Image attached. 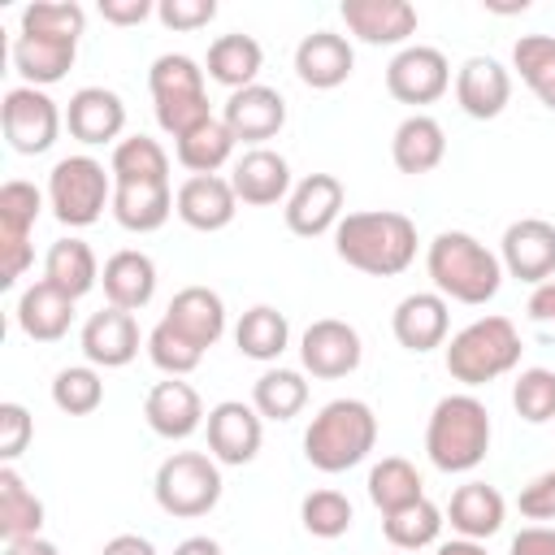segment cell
<instances>
[{"mask_svg": "<svg viewBox=\"0 0 555 555\" xmlns=\"http://www.w3.org/2000/svg\"><path fill=\"white\" fill-rule=\"evenodd\" d=\"M416 221L395 208L347 212L334 230V251L343 264L369 278H395L416 260Z\"/></svg>", "mask_w": 555, "mask_h": 555, "instance_id": "1", "label": "cell"}, {"mask_svg": "<svg viewBox=\"0 0 555 555\" xmlns=\"http://www.w3.org/2000/svg\"><path fill=\"white\" fill-rule=\"evenodd\" d=\"M425 269L429 282L442 299L481 308L499 295L503 286V260L499 251H490L481 238H473L468 230H442L429 238L425 247Z\"/></svg>", "mask_w": 555, "mask_h": 555, "instance_id": "2", "label": "cell"}, {"mask_svg": "<svg viewBox=\"0 0 555 555\" xmlns=\"http://www.w3.org/2000/svg\"><path fill=\"white\" fill-rule=\"evenodd\" d=\"M494 425L477 395H442L425 425V455L438 473H473L490 451Z\"/></svg>", "mask_w": 555, "mask_h": 555, "instance_id": "3", "label": "cell"}, {"mask_svg": "<svg viewBox=\"0 0 555 555\" xmlns=\"http://www.w3.org/2000/svg\"><path fill=\"white\" fill-rule=\"evenodd\" d=\"M377 447V416L364 399H330L304 429V460L317 473H347Z\"/></svg>", "mask_w": 555, "mask_h": 555, "instance_id": "4", "label": "cell"}, {"mask_svg": "<svg viewBox=\"0 0 555 555\" xmlns=\"http://www.w3.org/2000/svg\"><path fill=\"white\" fill-rule=\"evenodd\" d=\"M204 65L186 52H165L152 61L147 69V91H152V108H156V126L165 134H173V143L191 130H199L204 121H212V104H208V87H204Z\"/></svg>", "mask_w": 555, "mask_h": 555, "instance_id": "5", "label": "cell"}, {"mask_svg": "<svg viewBox=\"0 0 555 555\" xmlns=\"http://www.w3.org/2000/svg\"><path fill=\"white\" fill-rule=\"evenodd\" d=\"M520 330L507 317H477L447 343V373L464 386L499 382L520 364Z\"/></svg>", "mask_w": 555, "mask_h": 555, "instance_id": "6", "label": "cell"}, {"mask_svg": "<svg viewBox=\"0 0 555 555\" xmlns=\"http://www.w3.org/2000/svg\"><path fill=\"white\" fill-rule=\"evenodd\" d=\"M48 208L69 230L95 225L104 208H113V169H104L87 152L61 156L48 173Z\"/></svg>", "mask_w": 555, "mask_h": 555, "instance_id": "7", "label": "cell"}, {"mask_svg": "<svg viewBox=\"0 0 555 555\" xmlns=\"http://www.w3.org/2000/svg\"><path fill=\"white\" fill-rule=\"evenodd\" d=\"M152 494H156V507L173 520L208 516L221 503V464L204 451H173L160 460Z\"/></svg>", "mask_w": 555, "mask_h": 555, "instance_id": "8", "label": "cell"}, {"mask_svg": "<svg viewBox=\"0 0 555 555\" xmlns=\"http://www.w3.org/2000/svg\"><path fill=\"white\" fill-rule=\"evenodd\" d=\"M43 199L48 191H39L26 178H9L0 186V286H17V278L30 269L35 260L30 234L43 212Z\"/></svg>", "mask_w": 555, "mask_h": 555, "instance_id": "9", "label": "cell"}, {"mask_svg": "<svg viewBox=\"0 0 555 555\" xmlns=\"http://www.w3.org/2000/svg\"><path fill=\"white\" fill-rule=\"evenodd\" d=\"M0 126L17 156H39L56 143L65 126V108L43 87H9L0 104Z\"/></svg>", "mask_w": 555, "mask_h": 555, "instance_id": "10", "label": "cell"}, {"mask_svg": "<svg viewBox=\"0 0 555 555\" xmlns=\"http://www.w3.org/2000/svg\"><path fill=\"white\" fill-rule=\"evenodd\" d=\"M451 87V61L429 43H408L386 65V91L399 104H434Z\"/></svg>", "mask_w": 555, "mask_h": 555, "instance_id": "11", "label": "cell"}, {"mask_svg": "<svg viewBox=\"0 0 555 555\" xmlns=\"http://www.w3.org/2000/svg\"><path fill=\"white\" fill-rule=\"evenodd\" d=\"M364 360V343H360V330L338 321V317H321L304 330L299 338V364L304 373L321 377V382H334V377H347L356 373Z\"/></svg>", "mask_w": 555, "mask_h": 555, "instance_id": "12", "label": "cell"}, {"mask_svg": "<svg viewBox=\"0 0 555 555\" xmlns=\"http://www.w3.org/2000/svg\"><path fill=\"white\" fill-rule=\"evenodd\" d=\"M208 455L217 464H230V468H243L260 455V442H264V416L243 403V399H221L217 408H208Z\"/></svg>", "mask_w": 555, "mask_h": 555, "instance_id": "13", "label": "cell"}, {"mask_svg": "<svg viewBox=\"0 0 555 555\" xmlns=\"http://www.w3.org/2000/svg\"><path fill=\"white\" fill-rule=\"evenodd\" d=\"M347 204V191L334 173H308L291 186L286 195V230L299 234V238H321V234H334L338 221L347 217L343 212Z\"/></svg>", "mask_w": 555, "mask_h": 555, "instance_id": "14", "label": "cell"}, {"mask_svg": "<svg viewBox=\"0 0 555 555\" xmlns=\"http://www.w3.org/2000/svg\"><path fill=\"white\" fill-rule=\"evenodd\" d=\"M503 273L529 286H542L555 278V225L542 217H520L499 238Z\"/></svg>", "mask_w": 555, "mask_h": 555, "instance_id": "15", "label": "cell"}, {"mask_svg": "<svg viewBox=\"0 0 555 555\" xmlns=\"http://www.w3.org/2000/svg\"><path fill=\"white\" fill-rule=\"evenodd\" d=\"M221 121L230 126V134H234L238 143L264 147V139H273V134L286 126V100H282L278 87L251 82V87L225 95V104H221Z\"/></svg>", "mask_w": 555, "mask_h": 555, "instance_id": "16", "label": "cell"}, {"mask_svg": "<svg viewBox=\"0 0 555 555\" xmlns=\"http://www.w3.org/2000/svg\"><path fill=\"white\" fill-rule=\"evenodd\" d=\"M390 334L399 347L425 356L434 347H447V334H451V304L438 295V291H412L395 304L390 312Z\"/></svg>", "mask_w": 555, "mask_h": 555, "instance_id": "17", "label": "cell"}, {"mask_svg": "<svg viewBox=\"0 0 555 555\" xmlns=\"http://www.w3.org/2000/svg\"><path fill=\"white\" fill-rule=\"evenodd\" d=\"M338 13L347 22V30L373 48H399L421 26L416 4H408V0H343Z\"/></svg>", "mask_w": 555, "mask_h": 555, "instance_id": "18", "label": "cell"}, {"mask_svg": "<svg viewBox=\"0 0 555 555\" xmlns=\"http://www.w3.org/2000/svg\"><path fill=\"white\" fill-rule=\"evenodd\" d=\"M65 130L87 147H100V143L117 147L126 130V100L108 87H78L65 104Z\"/></svg>", "mask_w": 555, "mask_h": 555, "instance_id": "19", "label": "cell"}, {"mask_svg": "<svg viewBox=\"0 0 555 555\" xmlns=\"http://www.w3.org/2000/svg\"><path fill=\"white\" fill-rule=\"evenodd\" d=\"M173 212L182 217V225H191L199 234H217L234 221L238 195H234L230 178H221V173H191L173 195Z\"/></svg>", "mask_w": 555, "mask_h": 555, "instance_id": "20", "label": "cell"}, {"mask_svg": "<svg viewBox=\"0 0 555 555\" xmlns=\"http://www.w3.org/2000/svg\"><path fill=\"white\" fill-rule=\"evenodd\" d=\"M143 416H147V429H152L156 438H169V442L191 438V434L208 421L199 390H195L191 382H182V377L156 382V386L147 390V399H143Z\"/></svg>", "mask_w": 555, "mask_h": 555, "instance_id": "21", "label": "cell"}, {"mask_svg": "<svg viewBox=\"0 0 555 555\" xmlns=\"http://www.w3.org/2000/svg\"><path fill=\"white\" fill-rule=\"evenodd\" d=\"M78 343H82L87 364H95V369H126L139 356V343L143 338H139L134 312H121V308L108 304V308H100V312L87 317Z\"/></svg>", "mask_w": 555, "mask_h": 555, "instance_id": "22", "label": "cell"}, {"mask_svg": "<svg viewBox=\"0 0 555 555\" xmlns=\"http://www.w3.org/2000/svg\"><path fill=\"white\" fill-rule=\"evenodd\" d=\"M351 69H356V48H351V39L338 35V30H312V35H304L299 48H295V74H299V82L312 87V91H334V87H343V82L351 78Z\"/></svg>", "mask_w": 555, "mask_h": 555, "instance_id": "23", "label": "cell"}, {"mask_svg": "<svg viewBox=\"0 0 555 555\" xmlns=\"http://www.w3.org/2000/svg\"><path fill=\"white\" fill-rule=\"evenodd\" d=\"M230 186H234L238 204H251V208L282 204L291 195V165L273 147H247L230 165Z\"/></svg>", "mask_w": 555, "mask_h": 555, "instance_id": "24", "label": "cell"}, {"mask_svg": "<svg viewBox=\"0 0 555 555\" xmlns=\"http://www.w3.org/2000/svg\"><path fill=\"white\" fill-rule=\"evenodd\" d=\"M512 100V74L494 61V56H468L455 69V104L473 117V121H490L507 108Z\"/></svg>", "mask_w": 555, "mask_h": 555, "instance_id": "25", "label": "cell"}, {"mask_svg": "<svg viewBox=\"0 0 555 555\" xmlns=\"http://www.w3.org/2000/svg\"><path fill=\"white\" fill-rule=\"evenodd\" d=\"M100 282H104V299L121 312H139L152 304L156 295V260L139 247H121L104 260L100 269Z\"/></svg>", "mask_w": 555, "mask_h": 555, "instance_id": "26", "label": "cell"}, {"mask_svg": "<svg viewBox=\"0 0 555 555\" xmlns=\"http://www.w3.org/2000/svg\"><path fill=\"white\" fill-rule=\"evenodd\" d=\"M74 304L78 299H69L48 278H39V282H30L17 295V312L13 317H17V330L26 338H35V343H61L69 334V325H74Z\"/></svg>", "mask_w": 555, "mask_h": 555, "instance_id": "27", "label": "cell"}, {"mask_svg": "<svg viewBox=\"0 0 555 555\" xmlns=\"http://www.w3.org/2000/svg\"><path fill=\"white\" fill-rule=\"evenodd\" d=\"M390 160L399 173H434L442 160H447V130L438 117L429 113H412L395 126V139H390Z\"/></svg>", "mask_w": 555, "mask_h": 555, "instance_id": "28", "label": "cell"}, {"mask_svg": "<svg viewBox=\"0 0 555 555\" xmlns=\"http://www.w3.org/2000/svg\"><path fill=\"white\" fill-rule=\"evenodd\" d=\"M165 321H169L178 334H186L199 351H208V347H217L221 334H225V299H221L212 286H182V291L169 299Z\"/></svg>", "mask_w": 555, "mask_h": 555, "instance_id": "29", "label": "cell"}, {"mask_svg": "<svg viewBox=\"0 0 555 555\" xmlns=\"http://www.w3.org/2000/svg\"><path fill=\"white\" fill-rule=\"evenodd\" d=\"M78 43L74 39H52V35H13V69L22 74V87H52L74 69Z\"/></svg>", "mask_w": 555, "mask_h": 555, "instance_id": "30", "label": "cell"}, {"mask_svg": "<svg viewBox=\"0 0 555 555\" xmlns=\"http://www.w3.org/2000/svg\"><path fill=\"white\" fill-rule=\"evenodd\" d=\"M503 516H507V503L490 481H464V486H455V494L447 503L451 529L460 538H473V542L494 538L503 529Z\"/></svg>", "mask_w": 555, "mask_h": 555, "instance_id": "31", "label": "cell"}, {"mask_svg": "<svg viewBox=\"0 0 555 555\" xmlns=\"http://www.w3.org/2000/svg\"><path fill=\"white\" fill-rule=\"evenodd\" d=\"M173 195L169 182H113V217L130 234H152L169 221Z\"/></svg>", "mask_w": 555, "mask_h": 555, "instance_id": "32", "label": "cell"}, {"mask_svg": "<svg viewBox=\"0 0 555 555\" xmlns=\"http://www.w3.org/2000/svg\"><path fill=\"white\" fill-rule=\"evenodd\" d=\"M264 69V48L243 35V30H230V35H217L208 43V61H204V74L212 82H221L225 91H243L256 82V74Z\"/></svg>", "mask_w": 555, "mask_h": 555, "instance_id": "33", "label": "cell"}, {"mask_svg": "<svg viewBox=\"0 0 555 555\" xmlns=\"http://www.w3.org/2000/svg\"><path fill=\"white\" fill-rule=\"evenodd\" d=\"M43 278H48L56 291H65L69 299H82V295L100 282V260H95L91 243L65 234V238H56V243L48 247V256H43Z\"/></svg>", "mask_w": 555, "mask_h": 555, "instance_id": "34", "label": "cell"}, {"mask_svg": "<svg viewBox=\"0 0 555 555\" xmlns=\"http://www.w3.org/2000/svg\"><path fill=\"white\" fill-rule=\"evenodd\" d=\"M43 529V499L26 486V477L13 464H0V538L22 542L39 538Z\"/></svg>", "mask_w": 555, "mask_h": 555, "instance_id": "35", "label": "cell"}, {"mask_svg": "<svg viewBox=\"0 0 555 555\" xmlns=\"http://www.w3.org/2000/svg\"><path fill=\"white\" fill-rule=\"evenodd\" d=\"M291 343V321L286 312L269 308V304H256L238 317L234 325V347L247 356V360H260V364H273Z\"/></svg>", "mask_w": 555, "mask_h": 555, "instance_id": "36", "label": "cell"}, {"mask_svg": "<svg viewBox=\"0 0 555 555\" xmlns=\"http://www.w3.org/2000/svg\"><path fill=\"white\" fill-rule=\"evenodd\" d=\"M251 408L264 416V421H291L308 408V382L299 369H264L251 386Z\"/></svg>", "mask_w": 555, "mask_h": 555, "instance_id": "37", "label": "cell"}, {"mask_svg": "<svg viewBox=\"0 0 555 555\" xmlns=\"http://www.w3.org/2000/svg\"><path fill=\"white\" fill-rule=\"evenodd\" d=\"M369 499H373V507L386 516V512H399V507L425 499V481H421V473H416L412 460L386 455V460H377V464L369 468Z\"/></svg>", "mask_w": 555, "mask_h": 555, "instance_id": "38", "label": "cell"}, {"mask_svg": "<svg viewBox=\"0 0 555 555\" xmlns=\"http://www.w3.org/2000/svg\"><path fill=\"white\" fill-rule=\"evenodd\" d=\"M442 525H447V512L438 503H429V499H416V503L382 516V533H386V542L395 551H425V546H434Z\"/></svg>", "mask_w": 555, "mask_h": 555, "instance_id": "39", "label": "cell"}, {"mask_svg": "<svg viewBox=\"0 0 555 555\" xmlns=\"http://www.w3.org/2000/svg\"><path fill=\"white\" fill-rule=\"evenodd\" d=\"M113 182H169V152L152 134H126L108 156Z\"/></svg>", "mask_w": 555, "mask_h": 555, "instance_id": "40", "label": "cell"}, {"mask_svg": "<svg viewBox=\"0 0 555 555\" xmlns=\"http://www.w3.org/2000/svg\"><path fill=\"white\" fill-rule=\"evenodd\" d=\"M234 143H238V139L230 134V126H225L221 117H212V121H204L199 130L182 134V139L173 143V156H178V165L191 169V173H217L221 165H230Z\"/></svg>", "mask_w": 555, "mask_h": 555, "instance_id": "41", "label": "cell"}, {"mask_svg": "<svg viewBox=\"0 0 555 555\" xmlns=\"http://www.w3.org/2000/svg\"><path fill=\"white\" fill-rule=\"evenodd\" d=\"M512 69L555 113V35H520L512 43Z\"/></svg>", "mask_w": 555, "mask_h": 555, "instance_id": "42", "label": "cell"}, {"mask_svg": "<svg viewBox=\"0 0 555 555\" xmlns=\"http://www.w3.org/2000/svg\"><path fill=\"white\" fill-rule=\"evenodd\" d=\"M52 403L65 416H91L104 403V377L95 364H69L52 377Z\"/></svg>", "mask_w": 555, "mask_h": 555, "instance_id": "43", "label": "cell"}, {"mask_svg": "<svg viewBox=\"0 0 555 555\" xmlns=\"http://www.w3.org/2000/svg\"><path fill=\"white\" fill-rule=\"evenodd\" d=\"M299 520H304V529H308L312 538H325V542H334V538H343V533L351 529V520H356V507H351V499H347L343 490H330V486H321V490L304 494V503H299Z\"/></svg>", "mask_w": 555, "mask_h": 555, "instance_id": "44", "label": "cell"}, {"mask_svg": "<svg viewBox=\"0 0 555 555\" xmlns=\"http://www.w3.org/2000/svg\"><path fill=\"white\" fill-rule=\"evenodd\" d=\"M512 408L529 425L555 421V369H542V364L520 369L512 382Z\"/></svg>", "mask_w": 555, "mask_h": 555, "instance_id": "45", "label": "cell"}, {"mask_svg": "<svg viewBox=\"0 0 555 555\" xmlns=\"http://www.w3.org/2000/svg\"><path fill=\"white\" fill-rule=\"evenodd\" d=\"M82 26H87V9L82 4H74V0H35V4L22 9V26L17 30L52 35V39H74L78 43Z\"/></svg>", "mask_w": 555, "mask_h": 555, "instance_id": "46", "label": "cell"}, {"mask_svg": "<svg viewBox=\"0 0 555 555\" xmlns=\"http://www.w3.org/2000/svg\"><path fill=\"white\" fill-rule=\"evenodd\" d=\"M147 356H152V364L165 373V377H186V373H195L199 369V360H204V351L186 338V334H178L165 317L152 325V334H147Z\"/></svg>", "mask_w": 555, "mask_h": 555, "instance_id": "47", "label": "cell"}, {"mask_svg": "<svg viewBox=\"0 0 555 555\" xmlns=\"http://www.w3.org/2000/svg\"><path fill=\"white\" fill-rule=\"evenodd\" d=\"M30 438H35V421H30V412L22 408V403H0V460L4 464H13L26 447H30Z\"/></svg>", "mask_w": 555, "mask_h": 555, "instance_id": "48", "label": "cell"}, {"mask_svg": "<svg viewBox=\"0 0 555 555\" xmlns=\"http://www.w3.org/2000/svg\"><path fill=\"white\" fill-rule=\"evenodd\" d=\"M217 17V0H160L156 22L165 30H199Z\"/></svg>", "mask_w": 555, "mask_h": 555, "instance_id": "49", "label": "cell"}, {"mask_svg": "<svg viewBox=\"0 0 555 555\" xmlns=\"http://www.w3.org/2000/svg\"><path fill=\"white\" fill-rule=\"evenodd\" d=\"M516 507H520L525 520H538V525L555 520V468H546L533 481H525L520 494H516Z\"/></svg>", "mask_w": 555, "mask_h": 555, "instance_id": "50", "label": "cell"}, {"mask_svg": "<svg viewBox=\"0 0 555 555\" xmlns=\"http://www.w3.org/2000/svg\"><path fill=\"white\" fill-rule=\"evenodd\" d=\"M525 312H529V321L542 330V338H555V278L529 291Z\"/></svg>", "mask_w": 555, "mask_h": 555, "instance_id": "51", "label": "cell"}, {"mask_svg": "<svg viewBox=\"0 0 555 555\" xmlns=\"http://www.w3.org/2000/svg\"><path fill=\"white\" fill-rule=\"evenodd\" d=\"M156 13L152 0H100V17L113 22V26H139Z\"/></svg>", "mask_w": 555, "mask_h": 555, "instance_id": "52", "label": "cell"}, {"mask_svg": "<svg viewBox=\"0 0 555 555\" xmlns=\"http://www.w3.org/2000/svg\"><path fill=\"white\" fill-rule=\"evenodd\" d=\"M507 555H555V525H525L512 538Z\"/></svg>", "mask_w": 555, "mask_h": 555, "instance_id": "53", "label": "cell"}, {"mask_svg": "<svg viewBox=\"0 0 555 555\" xmlns=\"http://www.w3.org/2000/svg\"><path fill=\"white\" fill-rule=\"evenodd\" d=\"M100 555H156V546L143 533H117L100 546Z\"/></svg>", "mask_w": 555, "mask_h": 555, "instance_id": "54", "label": "cell"}, {"mask_svg": "<svg viewBox=\"0 0 555 555\" xmlns=\"http://www.w3.org/2000/svg\"><path fill=\"white\" fill-rule=\"evenodd\" d=\"M173 555H225V551H221V542H217V538L195 533V538H182V542L173 546Z\"/></svg>", "mask_w": 555, "mask_h": 555, "instance_id": "55", "label": "cell"}, {"mask_svg": "<svg viewBox=\"0 0 555 555\" xmlns=\"http://www.w3.org/2000/svg\"><path fill=\"white\" fill-rule=\"evenodd\" d=\"M4 555H61V551H56V542H48L39 533V538H22V542H4Z\"/></svg>", "mask_w": 555, "mask_h": 555, "instance_id": "56", "label": "cell"}, {"mask_svg": "<svg viewBox=\"0 0 555 555\" xmlns=\"http://www.w3.org/2000/svg\"><path fill=\"white\" fill-rule=\"evenodd\" d=\"M434 555H490V551L481 542H473V538H451V542H438Z\"/></svg>", "mask_w": 555, "mask_h": 555, "instance_id": "57", "label": "cell"}]
</instances>
